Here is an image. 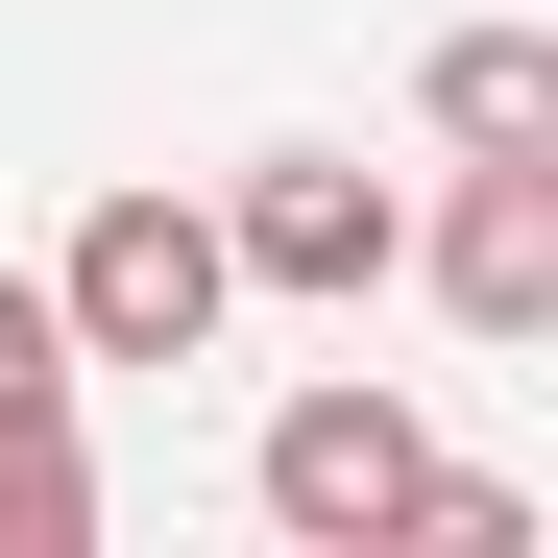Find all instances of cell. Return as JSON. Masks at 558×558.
Returning a JSON list of instances; mask_svg holds the SVG:
<instances>
[{"label":"cell","instance_id":"obj_1","mask_svg":"<svg viewBox=\"0 0 558 558\" xmlns=\"http://www.w3.org/2000/svg\"><path fill=\"white\" fill-rule=\"evenodd\" d=\"M49 316H73V364H195V340L243 316V267H219V195L122 170V195L49 243Z\"/></svg>","mask_w":558,"mask_h":558},{"label":"cell","instance_id":"obj_2","mask_svg":"<svg viewBox=\"0 0 558 558\" xmlns=\"http://www.w3.org/2000/svg\"><path fill=\"white\" fill-rule=\"evenodd\" d=\"M243 486H267V534H292V558H389L413 486H437V437H413V389H292Z\"/></svg>","mask_w":558,"mask_h":558},{"label":"cell","instance_id":"obj_3","mask_svg":"<svg viewBox=\"0 0 558 558\" xmlns=\"http://www.w3.org/2000/svg\"><path fill=\"white\" fill-rule=\"evenodd\" d=\"M219 267L243 292H292V316H364L413 267V219H389V170H340V146H267L243 195H219Z\"/></svg>","mask_w":558,"mask_h":558},{"label":"cell","instance_id":"obj_4","mask_svg":"<svg viewBox=\"0 0 558 558\" xmlns=\"http://www.w3.org/2000/svg\"><path fill=\"white\" fill-rule=\"evenodd\" d=\"M461 340H558V146H461V195L413 219Z\"/></svg>","mask_w":558,"mask_h":558},{"label":"cell","instance_id":"obj_5","mask_svg":"<svg viewBox=\"0 0 558 558\" xmlns=\"http://www.w3.org/2000/svg\"><path fill=\"white\" fill-rule=\"evenodd\" d=\"M413 98H437V146H558V25H461Z\"/></svg>","mask_w":558,"mask_h":558},{"label":"cell","instance_id":"obj_6","mask_svg":"<svg viewBox=\"0 0 558 558\" xmlns=\"http://www.w3.org/2000/svg\"><path fill=\"white\" fill-rule=\"evenodd\" d=\"M0 558H98V437H73V389L0 413Z\"/></svg>","mask_w":558,"mask_h":558},{"label":"cell","instance_id":"obj_7","mask_svg":"<svg viewBox=\"0 0 558 558\" xmlns=\"http://www.w3.org/2000/svg\"><path fill=\"white\" fill-rule=\"evenodd\" d=\"M49 389H98V364H73V316H49V267H0V413H49Z\"/></svg>","mask_w":558,"mask_h":558}]
</instances>
